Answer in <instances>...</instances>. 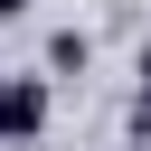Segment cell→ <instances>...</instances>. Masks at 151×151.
<instances>
[{
	"label": "cell",
	"instance_id": "obj_3",
	"mask_svg": "<svg viewBox=\"0 0 151 151\" xmlns=\"http://www.w3.org/2000/svg\"><path fill=\"white\" fill-rule=\"evenodd\" d=\"M132 113H142V132H151V47H142V104H132Z\"/></svg>",
	"mask_w": 151,
	"mask_h": 151
},
{
	"label": "cell",
	"instance_id": "obj_1",
	"mask_svg": "<svg viewBox=\"0 0 151 151\" xmlns=\"http://www.w3.org/2000/svg\"><path fill=\"white\" fill-rule=\"evenodd\" d=\"M47 132V85L38 76H0V142H38Z\"/></svg>",
	"mask_w": 151,
	"mask_h": 151
},
{
	"label": "cell",
	"instance_id": "obj_2",
	"mask_svg": "<svg viewBox=\"0 0 151 151\" xmlns=\"http://www.w3.org/2000/svg\"><path fill=\"white\" fill-rule=\"evenodd\" d=\"M85 57H94V47H85V28H57V38H47V66H66V76H85Z\"/></svg>",
	"mask_w": 151,
	"mask_h": 151
},
{
	"label": "cell",
	"instance_id": "obj_4",
	"mask_svg": "<svg viewBox=\"0 0 151 151\" xmlns=\"http://www.w3.org/2000/svg\"><path fill=\"white\" fill-rule=\"evenodd\" d=\"M19 9H28V0H0V19H19Z\"/></svg>",
	"mask_w": 151,
	"mask_h": 151
}]
</instances>
